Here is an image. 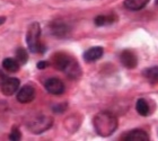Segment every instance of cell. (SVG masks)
I'll list each match as a JSON object with an SVG mask.
<instances>
[{
	"label": "cell",
	"instance_id": "obj_1",
	"mask_svg": "<svg viewBox=\"0 0 158 141\" xmlns=\"http://www.w3.org/2000/svg\"><path fill=\"white\" fill-rule=\"evenodd\" d=\"M93 124L97 135L101 137H110L115 132L118 128V118L110 112H99L95 115Z\"/></svg>",
	"mask_w": 158,
	"mask_h": 141
},
{
	"label": "cell",
	"instance_id": "obj_2",
	"mask_svg": "<svg viewBox=\"0 0 158 141\" xmlns=\"http://www.w3.org/2000/svg\"><path fill=\"white\" fill-rule=\"evenodd\" d=\"M41 35V27L39 23L31 24L26 34V42L31 52L33 53H42L45 51V48L40 41Z\"/></svg>",
	"mask_w": 158,
	"mask_h": 141
},
{
	"label": "cell",
	"instance_id": "obj_3",
	"mask_svg": "<svg viewBox=\"0 0 158 141\" xmlns=\"http://www.w3.org/2000/svg\"><path fill=\"white\" fill-rule=\"evenodd\" d=\"M52 118L45 115H41L39 118H35L33 121L30 122L28 124V129L33 133H42V132L46 131L48 129L51 128L52 125Z\"/></svg>",
	"mask_w": 158,
	"mask_h": 141
},
{
	"label": "cell",
	"instance_id": "obj_4",
	"mask_svg": "<svg viewBox=\"0 0 158 141\" xmlns=\"http://www.w3.org/2000/svg\"><path fill=\"white\" fill-rule=\"evenodd\" d=\"M0 85H1V92H2L3 95L11 96L18 90L20 81L19 79L14 78V77H8V78L3 79Z\"/></svg>",
	"mask_w": 158,
	"mask_h": 141
},
{
	"label": "cell",
	"instance_id": "obj_5",
	"mask_svg": "<svg viewBox=\"0 0 158 141\" xmlns=\"http://www.w3.org/2000/svg\"><path fill=\"white\" fill-rule=\"evenodd\" d=\"M35 96H36V92L33 86L25 85L17 93V101L22 104H27V103L32 102L35 98Z\"/></svg>",
	"mask_w": 158,
	"mask_h": 141
},
{
	"label": "cell",
	"instance_id": "obj_6",
	"mask_svg": "<svg viewBox=\"0 0 158 141\" xmlns=\"http://www.w3.org/2000/svg\"><path fill=\"white\" fill-rule=\"evenodd\" d=\"M45 89L52 95H61L64 92L63 82L58 78H50L45 81Z\"/></svg>",
	"mask_w": 158,
	"mask_h": 141
},
{
	"label": "cell",
	"instance_id": "obj_7",
	"mask_svg": "<svg viewBox=\"0 0 158 141\" xmlns=\"http://www.w3.org/2000/svg\"><path fill=\"white\" fill-rule=\"evenodd\" d=\"M120 60H121L122 64L128 68V69H135L137 64H138V59L135 53L130 51V50H124L122 51L121 56H120Z\"/></svg>",
	"mask_w": 158,
	"mask_h": 141
},
{
	"label": "cell",
	"instance_id": "obj_8",
	"mask_svg": "<svg viewBox=\"0 0 158 141\" xmlns=\"http://www.w3.org/2000/svg\"><path fill=\"white\" fill-rule=\"evenodd\" d=\"M63 72H64L69 78L78 79L79 77L81 76V68H80V66L78 64V62H77L76 60L71 58V60H70L69 63L67 64V67L64 68Z\"/></svg>",
	"mask_w": 158,
	"mask_h": 141
},
{
	"label": "cell",
	"instance_id": "obj_9",
	"mask_svg": "<svg viewBox=\"0 0 158 141\" xmlns=\"http://www.w3.org/2000/svg\"><path fill=\"white\" fill-rule=\"evenodd\" d=\"M103 53H104V50H103L102 46H93L87 51H85L84 59H85L86 62H94V61H97L98 59L102 58Z\"/></svg>",
	"mask_w": 158,
	"mask_h": 141
},
{
	"label": "cell",
	"instance_id": "obj_10",
	"mask_svg": "<svg viewBox=\"0 0 158 141\" xmlns=\"http://www.w3.org/2000/svg\"><path fill=\"white\" fill-rule=\"evenodd\" d=\"M122 140H125V141H148L149 135H148V133H147L146 131H143V130L135 129V130L128 132V133L123 137Z\"/></svg>",
	"mask_w": 158,
	"mask_h": 141
},
{
	"label": "cell",
	"instance_id": "obj_11",
	"mask_svg": "<svg viewBox=\"0 0 158 141\" xmlns=\"http://www.w3.org/2000/svg\"><path fill=\"white\" fill-rule=\"evenodd\" d=\"M70 60H71V56H69L66 53H56V54L53 56L52 62L53 66L56 67V69L63 71L64 68L67 67V64L69 63Z\"/></svg>",
	"mask_w": 158,
	"mask_h": 141
},
{
	"label": "cell",
	"instance_id": "obj_12",
	"mask_svg": "<svg viewBox=\"0 0 158 141\" xmlns=\"http://www.w3.org/2000/svg\"><path fill=\"white\" fill-rule=\"evenodd\" d=\"M69 32V27L67 26V24H64L63 22L58 20V22H54V23L51 24V33L53 35L59 36V37H66Z\"/></svg>",
	"mask_w": 158,
	"mask_h": 141
},
{
	"label": "cell",
	"instance_id": "obj_13",
	"mask_svg": "<svg viewBox=\"0 0 158 141\" xmlns=\"http://www.w3.org/2000/svg\"><path fill=\"white\" fill-rule=\"evenodd\" d=\"M149 1L150 0H125L124 7L129 10L137 11V10L143 9Z\"/></svg>",
	"mask_w": 158,
	"mask_h": 141
},
{
	"label": "cell",
	"instance_id": "obj_14",
	"mask_svg": "<svg viewBox=\"0 0 158 141\" xmlns=\"http://www.w3.org/2000/svg\"><path fill=\"white\" fill-rule=\"evenodd\" d=\"M142 76L150 84H158V66L145 69L142 71Z\"/></svg>",
	"mask_w": 158,
	"mask_h": 141
},
{
	"label": "cell",
	"instance_id": "obj_15",
	"mask_svg": "<svg viewBox=\"0 0 158 141\" xmlns=\"http://www.w3.org/2000/svg\"><path fill=\"white\" fill-rule=\"evenodd\" d=\"M115 15H99L95 18V25L96 26H106V25H111V24L116 22Z\"/></svg>",
	"mask_w": 158,
	"mask_h": 141
},
{
	"label": "cell",
	"instance_id": "obj_16",
	"mask_svg": "<svg viewBox=\"0 0 158 141\" xmlns=\"http://www.w3.org/2000/svg\"><path fill=\"white\" fill-rule=\"evenodd\" d=\"M2 67L6 71L11 72V73H15L19 70V63L17 62L16 59H11V58H7L3 60Z\"/></svg>",
	"mask_w": 158,
	"mask_h": 141
},
{
	"label": "cell",
	"instance_id": "obj_17",
	"mask_svg": "<svg viewBox=\"0 0 158 141\" xmlns=\"http://www.w3.org/2000/svg\"><path fill=\"white\" fill-rule=\"evenodd\" d=\"M135 110H137V112L141 116H147L150 113V108H149L148 103L143 98H140L137 101V103H135Z\"/></svg>",
	"mask_w": 158,
	"mask_h": 141
},
{
	"label": "cell",
	"instance_id": "obj_18",
	"mask_svg": "<svg viewBox=\"0 0 158 141\" xmlns=\"http://www.w3.org/2000/svg\"><path fill=\"white\" fill-rule=\"evenodd\" d=\"M16 60L19 64H25L28 61V53L25 49L19 48L16 51Z\"/></svg>",
	"mask_w": 158,
	"mask_h": 141
},
{
	"label": "cell",
	"instance_id": "obj_19",
	"mask_svg": "<svg viewBox=\"0 0 158 141\" xmlns=\"http://www.w3.org/2000/svg\"><path fill=\"white\" fill-rule=\"evenodd\" d=\"M20 138H22V133H20V131L18 130V129H14L9 135V139L13 141H16V140H20Z\"/></svg>",
	"mask_w": 158,
	"mask_h": 141
},
{
	"label": "cell",
	"instance_id": "obj_20",
	"mask_svg": "<svg viewBox=\"0 0 158 141\" xmlns=\"http://www.w3.org/2000/svg\"><path fill=\"white\" fill-rule=\"evenodd\" d=\"M48 66H49V63L46 62V61H40V62L37 63V68H39L40 70L45 69V68H48Z\"/></svg>",
	"mask_w": 158,
	"mask_h": 141
},
{
	"label": "cell",
	"instance_id": "obj_21",
	"mask_svg": "<svg viewBox=\"0 0 158 141\" xmlns=\"http://www.w3.org/2000/svg\"><path fill=\"white\" fill-rule=\"evenodd\" d=\"M5 22H6V17H1V16H0V25H2Z\"/></svg>",
	"mask_w": 158,
	"mask_h": 141
},
{
	"label": "cell",
	"instance_id": "obj_22",
	"mask_svg": "<svg viewBox=\"0 0 158 141\" xmlns=\"http://www.w3.org/2000/svg\"><path fill=\"white\" fill-rule=\"evenodd\" d=\"M155 3H156V6L158 7V0H155Z\"/></svg>",
	"mask_w": 158,
	"mask_h": 141
}]
</instances>
